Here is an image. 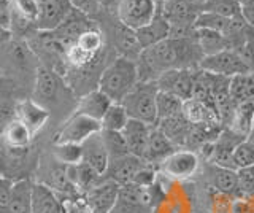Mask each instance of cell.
Wrapping results in <instances>:
<instances>
[{
  "label": "cell",
  "mask_w": 254,
  "mask_h": 213,
  "mask_svg": "<svg viewBox=\"0 0 254 213\" xmlns=\"http://www.w3.org/2000/svg\"><path fill=\"white\" fill-rule=\"evenodd\" d=\"M203 54L194 37H169L167 40L143 50L138 62L140 81H154L169 70L198 69Z\"/></svg>",
  "instance_id": "cell-1"
},
{
  "label": "cell",
  "mask_w": 254,
  "mask_h": 213,
  "mask_svg": "<svg viewBox=\"0 0 254 213\" xmlns=\"http://www.w3.org/2000/svg\"><path fill=\"white\" fill-rule=\"evenodd\" d=\"M140 81L138 66L132 58L118 56L102 70L97 88L107 94L111 102L121 104Z\"/></svg>",
  "instance_id": "cell-2"
},
{
  "label": "cell",
  "mask_w": 254,
  "mask_h": 213,
  "mask_svg": "<svg viewBox=\"0 0 254 213\" xmlns=\"http://www.w3.org/2000/svg\"><path fill=\"white\" fill-rule=\"evenodd\" d=\"M157 94L159 86L156 81H138L121 104L124 105L126 112L129 113L130 120H138L149 126H157Z\"/></svg>",
  "instance_id": "cell-3"
},
{
  "label": "cell",
  "mask_w": 254,
  "mask_h": 213,
  "mask_svg": "<svg viewBox=\"0 0 254 213\" xmlns=\"http://www.w3.org/2000/svg\"><path fill=\"white\" fill-rule=\"evenodd\" d=\"M64 88H65V84L62 81V76L54 69L43 64L35 69L34 97L32 99L38 102L42 107L50 110V107L59 104Z\"/></svg>",
  "instance_id": "cell-4"
},
{
  "label": "cell",
  "mask_w": 254,
  "mask_h": 213,
  "mask_svg": "<svg viewBox=\"0 0 254 213\" xmlns=\"http://www.w3.org/2000/svg\"><path fill=\"white\" fill-rule=\"evenodd\" d=\"M198 69H202L208 73L227 76V78L253 72L250 62L237 50H226L218 54H213V56H206L202 59Z\"/></svg>",
  "instance_id": "cell-5"
},
{
  "label": "cell",
  "mask_w": 254,
  "mask_h": 213,
  "mask_svg": "<svg viewBox=\"0 0 254 213\" xmlns=\"http://www.w3.org/2000/svg\"><path fill=\"white\" fill-rule=\"evenodd\" d=\"M116 11L123 26L138 30L157 16L159 3L156 0H121Z\"/></svg>",
  "instance_id": "cell-6"
},
{
  "label": "cell",
  "mask_w": 254,
  "mask_h": 213,
  "mask_svg": "<svg viewBox=\"0 0 254 213\" xmlns=\"http://www.w3.org/2000/svg\"><path fill=\"white\" fill-rule=\"evenodd\" d=\"M102 131V124L97 120L81 115L73 113L68 120L61 126L54 137V143H76L81 145L89 137L95 136Z\"/></svg>",
  "instance_id": "cell-7"
},
{
  "label": "cell",
  "mask_w": 254,
  "mask_h": 213,
  "mask_svg": "<svg viewBox=\"0 0 254 213\" xmlns=\"http://www.w3.org/2000/svg\"><path fill=\"white\" fill-rule=\"evenodd\" d=\"M198 167H200V156H198V153L192 151V149L180 148L161 164L159 173L170 180L186 181L195 175Z\"/></svg>",
  "instance_id": "cell-8"
},
{
  "label": "cell",
  "mask_w": 254,
  "mask_h": 213,
  "mask_svg": "<svg viewBox=\"0 0 254 213\" xmlns=\"http://www.w3.org/2000/svg\"><path fill=\"white\" fill-rule=\"evenodd\" d=\"M159 86V91L172 92L183 100H189L194 96L195 86V69L186 70H169L159 75L154 80Z\"/></svg>",
  "instance_id": "cell-9"
},
{
  "label": "cell",
  "mask_w": 254,
  "mask_h": 213,
  "mask_svg": "<svg viewBox=\"0 0 254 213\" xmlns=\"http://www.w3.org/2000/svg\"><path fill=\"white\" fill-rule=\"evenodd\" d=\"M245 140H248V139H245L240 134L234 132L230 128H224L218 136V139L211 143L210 156H208V159H206V162L237 170L235 162H234V153L237 146Z\"/></svg>",
  "instance_id": "cell-10"
},
{
  "label": "cell",
  "mask_w": 254,
  "mask_h": 213,
  "mask_svg": "<svg viewBox=\"0 0 254 213\" xmlns=\"http://www.w3.org/2000/svg\"><path fill=\"white\" fill-rule=\"evenodd\" d=\"M203 177L206 185L216 193L226 194L230 197H238L240 194V185H238V173L235 169L222 167L211 162H206L203 167Z\"/></svg>",
  "instance_id": "cell-11"
},
{
  "label": "cell",
  "mask_w": 254,
  "mask_h": 213,
  "mask_svg": "<svg viewBox=\"0 0 254 213\" xmlns=\"http://www.w3.org/2000/svg\"><path fill=\"white\" fill-rule=\"evenodd\" d=\"M38 32H53L73 10L68 0H38Z\"/></svg>",
  "instance_id": "cell-12"
},
{
  "label": "cell",
  "mask_w": 254,
  "mask_h": 213,
  "mask_svg": "<svg viewBox=\"0 0 254 213\" xmlns=\"http://www.w3.org/2000/svg\"><path fill=\"white\" fill-rule=\"evenodd\" d=\"M146 162L141 159V157H137L133 154H127L123 157H118V159H111L108 162L107 172L103 173V178L111 180L118 183L119 186L133 183L137 173L145 167Z\"/></svg>",
  "instance_id": "cell-13"
},
{
  "label": "cell",
  "mask_w": 254,
  "mask_h": 213,
  "mask_svg": "<svg viewBox=\"0 0 254 213\" xmlns=\"http://www.w3.org/2000/svg\"><path fill=\"white\" fill-rule=\"evenodd\" d=\"M119 194V185L115 181L103 178L100 183L92 188L89 193H86L84 197L92 213H110L115 207Z\"/></svg>",
  "instance_id": "cell-14"
},
{
  "label": "cell",
  "mask_w": 254,
  "mask_h": 213,
  "mask_svg": "<svg viewBox=\"0 0 254 213\" xmlns=\"http://www.w3.org/2000/svg\"><path fill=\"white\" fill-rule=\"evenodd\" d=\"M50 116V110L42 107L34 99H21L16 102V118L26 124L34 136L45 128Z\"/></svg>",
  "instance_id": "cell-15"
},
{
  "label": "cell",
  "mask_w": 254,
  "mask_h": 213,
  "mask_svg": "<svg viewBox=\"0 0 254 213\" xmlns=\"http://www.w3.org/2000/svg\"><path fill=\"white\" fill-rule=\"evenodd\" d=\"M177 149H180L173 142L165 136V134L154 126L153 131L149 134L148 139V146H146V153L143 161L146 164L154 165V167H161V164L169 157L170 154H173Z\"/></svg>",
  "instance_id": "cell-16"
},
{
  "label": "cell",
  "mask_w": 254,
  "mask_h": 213,
  "mask_svg": "<svg viewBox=\"0 0 254 213\" xmlns=\"http://www.w3.org/2000/svg\"><path fill=\"white\" fill-rule=\"evenodd\" d=\"M170 34H172L170 22L167 21L159 11H157V16L151 21L149 24H146L145 27H141L138 30H135V37H137V42L140 45L141 51L167 40V38L170 37Z\"/></svg>",
  "instance_id": "cell-17"
},
{
  "label": "cell",
  "mask_w": 254,
  "mask_h": 213,
  "mask_svg": "<svg viewBox=\"0 0 254 213\" xmlns=\"http://www.w3.org/2000/svg\"><path fill=\"white\" fill-rule=\"evenodd\" d=\"M32 188H34V180L32 178L14 181L11 185L6 204L2 207V213H30Z\"/></svg>",
  "instance_id": "cell-18"
},
{
  "label": "cell",
  "mask_w": 254,
  "mask_h": 213,
  "mask_svg": "<svg viewBox=\"0 0 254 213\" xmlns=\"http://www.w3.org/2000/svg\"><path fill=\"white\" fill-rule=\"evenodd\" d=\"M153 128L154 126H149L143 121L129 120L127 126L123 129V136L127 142V146H129L130 154L141 157V159L145 157L148 139H149V134H151V131H153Z\"/></svg>",
  "instance_id": "cell-19"
},
{
  "label": "cell",
  "mask_w": 254,
  "mask_h": 213,
  "mask_svg": "<svg viewBox=\"0 0 254 213\" xmlns=\"http://www.w3.org/2000/svg\"><path fill=\"white\" fill-rule=\"evenodd\" d=\"M111 104H113V102L110 100L107 94H103L97 88V89H91L89 92L83 94V96L78 99L75 112L89 116L92 120L102 121V118L105 116L107 110L110 108Z\"/></svg>",
  "instance_id": "cell-20"
},
{
  "label": "cell",
  "mask_w": 254,
  "mask_h": 213,
  "mask_svg": "<svg viewBox=\"0 0 254 213\" xmlns=\"http://www.w3.org/2000/svg\"><path fill=\"white\" fill-rule=\"evenodd\" d=\"M192 37H194L195 43L198 45V48H200L203 58L213 56V54H218L226 50H234L229 38L224 34L216 32V30L195 27Z\"/></svg>",
  "instance_id": "cell-21"
},
{
  "label": "cell",
  "mask_w": 254,
  "mask_h": 213,
  "mask_svg": "<svg viewBox=\"0 0 254 213\" xmlns=\"http://www.w3.org/2000/svg\"><path fill=\"white\" fill-rule=\"evenodd\" d=\"M100 132L89 137L86 142H83L81 146H83V162L89 164L92 169H95L100 175H103V173L107 172L110 157H108L105 145H103Z\"/></svg>",
  "instance_id": "cell-22"
},
{
  "label": "cell",
  "mask_w": 254,
  "mask_h": 213,
  "mask_svg": "<svg viewBox=\"0 0 254 213\" xmlns=\"http://www.w3.org/2000/svg\"><path fill=\"white\" fill-rule=\"evenodd\" d=\"M30 213H64L61 197L51 188L37 181L32 188Z\"/></svg>",
  "instance_id": "cell-23"
},
{
  "label": "cell",
  "mask_w": 254,
  "mask_h": 213,
  "mask_svg": "<svg viewBox=\"0 0 254 213\" xmlns=\"http://www.w3.org/2000/svg\"><path fill=\"white\" fill-rule=\"evenodd\" d=\"M67 177L79 194L89 193L92 188H95L103 180V175H100L97 170L92 169L86 162H79L76 165H67Z\"/></svg>",
  "instance_id": "cell-24"
},
{
  "label": "cell",
  "mask_w": 254,
  "mask_h": 213,
  "mask_svg": "<svg viewBox=\"0 0 254 213\" xmlns=\"http://www.w3.org/2000/svg\"><path fill=\"white\" fill-rule=\"evenodd\" d=\"M157 128L161 129L178 148H181V146L186 148L194 124H190L185 118V115L181 113V115H177V116H172V118H167V120L159 121Z\"/></svg>",
  "instance_id": "cell-25"
},
{
  "label": "cell",
  "mask_w": 254,
  "mask_h": 213,
  "mask_svg": "<svg viewBox=\"0 0 254 213\" xmlns=\"http://www.w3.org/2000/svg\"><path fill=\"white\" fill-rule=\"evenodd\" d=\"M34 134L24 124L21 120L14 118V120L6 126L2 137H0V143L13 148V149H26L30 148L32 140H34Z\"/></svg>",
  "instance_id": "cell-26"
},
{
  "label": "cell",
  "mask_w": 254,
  "mask_h": 213,
  "mask_svg": "<svg viewBox=\"0 0 254 213\" xmlns=\"http://www.w3.org/2000/svg\"><path fill=\"white\" fill-rule=\"evenodd\" d=\"M229 128L234 132L240 134L245 139L251 136L254 129V100L250 102H242L235 107V112L232 116Z\"/></svg>",
  "instance_id": "cell-27"
},
{
  "label": "cell",
  "mask_w": 254,
  "mask_h": 213,
  "mask_svg": "<svg viewBox=\"0 0 254 213\" xmlns=\"http://www.w3.org/2000/svg\"><path fill=\"white\" fill-rule=\"evenodd\" d=\"M230 97L237 105L254 100V72L230 78Z\"/></svg>",
  "instance_id": "cell-28"
},
{
  "label": "cell",
  "mask_w": 254,
  "mask_h": 213,
  "mask_svg": "<svg viewBox=\"0 0 254 213\" xmlns=\"http://www.w3.org/2000/svg\"><path fill=\"white\" fill-rule=\"evenodd\" d=\"M183 104H185V100L180 99L178 96H175V94L165 92V91H159L157 99H156L159 121L167 120V118H172V116H177V115H181L183 113Z\"/></svg>",
  "instance_id": "cell-29"
},
{
  "label": "cell",
  "mask_w": 254,
  "mask_h": 213,
  "mask_svg": "<svg viewBox=\"0 0 254 213\" xmlns=\"http://www.w3.org/2000/svg\"><path fill=\"white\" fill-rule=\"evenodd\" d=\"M130 116L126 112L123 104H111L107 110L105 116L102 118V131H115V132H123V129L129 123Z\"/></svg>",
  "instance_id": "cell-30"
},
{
  "label": "cell",
  "mask_w": 254,
  "mask_h": 213,
  "mask_svg": "<svg viewBox=\"0 0 254 213\" xmlns=\"http://www.w3.org/2000/svg\"><path fill=\"white\" fill-rule=\"evenodd\" d=\"M100 134H102V140H103V145H105V148H107L110 161L130 154L129 146H127V142L123 136V132L102 131Z\"/></svg>",
  "instance_id": "cell-31"
},
{
  "label": "cell",
  "mask_w": 254,
  "mask_h": 213,
  "mask_svg": "<svg viewBox=\"0 0 254 213\" xmlns=\"http://www.w3.org/2000/svg\"><path fill=\"white\" fill-rule=\"evenodd\" d=\"M53 157L59 164L76 165L83 162V146L76 143H54Z\"/></svg>",
  "instance_id": "cell-32"
},
{
  "label": "cell",
  "mask_w": 254,
  "mask_h": 213,
  "mask_svg": "<svg viewBox=\"0 0 254 213\" xmlns=\"http://www.w3.org/2000/svg\"><path fill=\"white\" fill-rule=\"evenodd\" d=\"M234 162L237 170L242 167H248V165H254V142L245 140L237 146L234 153Z\"/></svg>",
  "instance_id": "cell-33"
},
{
  "label": "cell",
  "mask_w": 254,
  "mask_h": 213,
  "mask_svg": "<svg viewBox=\"0 0 254 213\" xmlns=\"http://www.w3.org/2000/svg\"><path fill=\"white\" fill-rule=\"evenodd\" d=\"M61 201H62L64 213H92L84 194L64 197V199H61Z\"/></svg>",
  "instance_id": "cell-34"
},
{
  "label": "cell",
  "mask_w": 254,
  "mask_h": 213,
  "mask_svg": "<svg viewBox=\"0 0 254 213\" xmlns=\"http://www.w3.org/2000/svg\"><path fill=\"white\" fill-rule=\"evenodd\" d=\"M237 173L238 185H240V194L246 197H254V165L238 169Z\"/></svg>",
  "instance_id": "cell-35"
},
{
  "label": "cell",
  "mask_w": 254,
  "mask_h": 213,
  "mask_svg": "<svg viewBox=\"0 0 254 213\" xmlns=\"http://www.w3.org/2000/svg\"><path fill=\"white\" fill-rule=\"evenodd\" d=\"M13 3V10L18 11L19 14H22L24 18H27L30 21H34L37 24L38 19V0H11Z\"/></svg>",
  "instance_id": "cell-36"
},
{
  "label": "cell",
  "mask_w": 254,
  "mask_h": 213,
  "mask_svg": "<svg viewBox=\"0 0 254 213\" xmlns=\"http://www.w3.org/2000/svg\"><path fill=\"white\" fill-rule=\"evenodd\" d=\"M16 118V102L10 99H5L0 102V137L5 131V128Z\"/></svg>",
  "instance_id": "cell-37"
},
{
  "label": "cell",
  "mask_w": 254,
  "mask_h": 213,
  "mask_svg": "<svg viewBox=\"0 0 254 213\" xmlns=\"http://www.w3.org/2000/svg\"><path fill=\"white\" fill-rule=\"evenodd\" d=\"M13 16V3L11 0H0V30L10 34Z\"/></svg>",
  "instance_id": "cell-38"
},
{
  "label": "cell",
  "mask_w": 254,
  "mask_h": 213,
  "mask_svg": "<svg viewBox=\"0 0 254 213\" xmlns=\"http://www.w3.org/2000/svg\"><path fill=\"white\" fill-rule=\"evenodd\" d=\"M71 8L86 14V16H89V14H94L95 11H99L100 5H99V0H68Z\"/></svg>",
  "instance_id": "cell-39"
},
{
  "label": "cell",
  "mask_w": 254,
  "mask_h": 213,
  "mask_svg": "<svg viewBox=\"0 0 254 213\" xmlns=\"http://www.w3.org/2000/svg\"><path fill=\"white\" fill-rule=\"evenodd\" d=\"M242 18L246 24L254 29V0L242 5Z\"/></svg>",
  "instance_id": "cell-40"
},
{
  "label": "cell",
  "mask_w": 254,
  "mask_h": 213,
  "mask_svg": "<svg viewBox=\"0 0 254 213\" xmlns=\"http://www.w3.org/2000/svg\"><path fill=\"white\" fill-rule=\"evenodd\" d=\"M121 0H99V5L103 6V8H113V6H116L118 10V5Z\"/></svg>",
  "instance_id": "cell-41"
},
{
  "label": "cell",
  "mask_w": 254,
  "mask_h": 213,
  "mask_svg": "<svg viewBox=\"0 0 254 213\" xmlns=\"http://www.w3.org/2000/svg\"><path fill=\"white\" fill-rule=\"evenodd\" d=\"M6 88H8V86L5 84V81L2 80V78H0V102L5 100L3 97H6ZM6 99H8V97H6Z\"/></svg>",
  "instance_id": "cell-42"
},
{
  "label": "cell",
  "mask_w": 254,
  "mask_h": 213,
  "mask_svg": "<svg viewBox=\"0 0 254 213\" xmlns=\"http://www.w3.org/2000/svg\"><path fill=\"white\" fill-rule=\"evenodd\" d=\"M234 2H237L238 5H240V6H242L243 3H246V2H250V0H234Z\"/></svg>",
  "instance_id": "cell-43"
},
{
  "label": "cell",
  "mask_w": 254,
  "mask_h": 213,
  "mask_svg": "<svg viewBox=\"0 0 254 213\" xmlns=\"http://www.w3.org/2000/svg\"><path fill=\"white\" fill-rule=\"evenodd\" d=\"M157 3H164V2H169V0H156Z\"/></svg>",
  "instance_id": "cell-44"
},
{
  "label": "cell",
  "mask_w": 254,
  "mask_h": 213,
  "mask_svg": "<svg viewBox=\"0 0 254 213\" xmlns=\"http://www.w3.org/2000/svg\"><path fill=\"white\" fill-rule=\"evenodd\" d=\"M153 213H157V212H156V210H154V212H153Z\"/></svg>",
  "instance_id": "cell-45"
}]
</instances>
